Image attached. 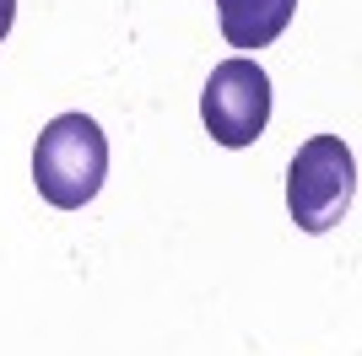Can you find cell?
<instances>
[{
	"mask_svg": "<svg viewBox=\"0 0 362 356\" xmlns=\"http://www.w3.org/2000/svg\"><path fill=\"white\" fill-rule=\"evenodd\" d=\"M108 178V141L87 114L49 119L33 146V184L54 210H81Z\"/></svg>",
	"mask_w": 362,
	"mask_h": 356,
	"instance_id": "1",
	"label": "cell"
},
{
	"mask_svg": "<svg viewBox=\"0 0 362 356\" xmlns=\"http://www.w3.org/2000/svg\"><path fill=\"white\" fill-rule=\"evenodd\" d=\"M357 200V162L341 135H308L287 167V210L303 232H330Z\"/></svg>",
	"mask_w": 362,
	"mask_h": 356,
	"instance_id": "2",
	"label": "cell"
},
{
	"mask_svg": "<svg viewBox=\"0 0 362 356\" xmlns=\"http://www.w3.org/2000/svg\"><path fill=\"white\" fill-rule=\"evenodd\" d=\"M298 0H216V22L233 49H265L287 32Z\"/></svg>",
	"mask_w": 362,
	"mask_h": 356,
	"instance_id": "4",
	"label": "cell"
},
{
	"mask_svg": "<svg viewBox=\"0 0 362 356\" xmlns=\"http://www.w3.org/2000/svg\"><path fill=\"white\" fill-rule=\"evenodd\" d=\"M16 22V0H0V44H6V32H11Z\"/></svg>",
	"mask_w": 362,
	"mask_h": 356,
	"instance_id": "5",
	"label": "cell"
},
{
	"mask_svg": "<svg viewBox=\"0 0 362 356\" xmlns=\"http://www.w3.org/2000/svg\"><path fill=\"white\" fill-rule=\"evenodd\" d=\"M200 119L216 146H255L271 124V76L249 54L222 59L200 92Z\"/></svg>",
	"mask_w": 362,
	"mask_h": 356,
	"instance_id": "3",
	"label": "cell"
}]
</instances>
